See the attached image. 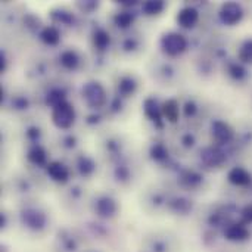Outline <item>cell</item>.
<instances>
[{
	"label": "cell",
	"mask_w": 252,
	"mask_h": 252,
	"mask_svg": "<svg viewBox=\"0 0 252 252\" xmlns=\"http://www.w3.org/2000/svg\"><path fill=\"white\" fill-rule=\"evenodd\" d=\"M220 15H221L223 22H226L229 25H233V24L241 21V18H242V7L238 3H226V4H223Z\"/></svg>",
	"instance_id": "obj_4"
},
{
	"label": "cell",
	"mask_w": 252,
	"mask_h": 252,
	"mask_svg": "<svg viewBox=\"0 0 252 252\" xmlns=\"http://www.w3.org/2000/svg\"><path fill=\"white\" fill-rule=\"evenodd\" d=\"M30 159L32 162H35V164H43L44 159H46V155H44V152L40 148H37V149H32L30 152Z\"/></svg>",
	"instance_id": "obj_17"
},
{
	"label": "cell",
	"mask_w": 252,
	"mask_h": 252,
	"mask_svg": "<svg viewBox=\"0 0 252 252\" xmlns=\"http://www.w3.org/2000/svg\"><path fill=\"white\" fill-rule=\"evenodd\" d=\"M164 155H165V151H164L162 146H157V148L154 149V157H155V158H162Z\"/></svg>",
	"instance_id": "obj_24"
},
{
	"label": "cell",
	"mask_w": 252,
	"mask_h": 252,
	"mask_svg": "<svg viewBox=\"0 0 252 252\" xmlns=\"http://www.w3.org/2000/svg\"><path fill=\"white\" fill-rule=\"evenodd\" d=\"M61 61H62V63H63L66 68H74V66L77 65V62H78V58H77V55H75L74 52H65V53L62 55Z\"/></svg>",
	"instance_id": "obj_13"
},
{
	"label": "cell",
	"mask_w": 252,
	"mask_h": 252,
	"mask_svg": "<svg viewBox=\"0 0 252 252\" xmlns=\"http://www.w3.org/2000/svg\"><path fill=\"white\" fill-rule=\"evenodd\" d=\"M239 58H241L244 62H252V40L247 41V43L242 46V49H241V52H239Z\"/></svg>",
	"instance_id": "obj_14"
},
{
	"label": "cell",
	"mask_w": 252,
	"mask_h": 252,
	"mask_svg": "<svg viewBox=\"0 0 252 252\" xmlns=\"http://www.w3.org/2000/svg\"><path fill=\"white\" fill-rule=\"evenodd\" d=\"M83 94H84L87 103L92 105V106H100L105 102V92L96 83H89L83 89Z\"/></svg>",
	"instance_id": "obj_3"
},
{
	"label": "cell",
	"mask_w": 252,
	"mask_h": 252,
	"mask_svg": "<svg viewBox=\"0 0 252 252\" xmlns=\"http://www.w3.org/2000/svg\"><path fill=\"white\" fill-rule=\"evenodd\" d=\"M120 89H121L124 93H128V92H131V90L134 89V83H133L131 80H124V81L120 84Z\"/></svg>",
	"instance_id": "obj_23"
},
{
	"label": "cell",
	"mask_w": 252,
	"mask_h": 252,
	"mask_svg": "<svg viewBox=\"0 0 252 252\" xmlns=\"http://www.w3.org/2000/svg\"><path fill=\"white\" fill-rule=\"evenodd\" d=\"M99 205H100V207H105V211H103V214H102V216H111V214L114 213V210H115V207H114L112 201H109V199L102 201Z\"/></svg>",
	"instance_id": "obj_21"
},
{
	"label": "cell",
	"mask_w": 252,
	"mask_h": 252,
	"mask_svg": "<svg viewBox=\"0 0 252 252\" xmlns=\"http://www.w3.org/2000/svg\"><path fill=\"white\" fill-rule=\"evenodd\" d=\"M145 12H148L149 15H154V13H158L161 9H162V3L161 1H148L145 6H143Z\"/></svg>",
	"instance_id": "obj_18"
},
{
	"label": "cell",
	"mask_w": 252,
	"mask_h": 252,
	"mask_svg": "<svg viewBox=\"0 0 252 252\" xmlns=\"http://www.w3.org/2000/svg\"><path fill=\"white\" fill-rule=\"evenodd\" d=\"M242 219H244V223H245V224L252 223V205H248V207L242 211Z\"/></svg>",
	"instance_id": "obj_22"
},
{
	"label": "cell",
	"mask_w": 252,
	"mask_h": 252,
	"mask_svg": "<svg viewBox=\"0 0 252 252\" xmlns=\"http://www.w3.org/2000/svg\"><path fill=\"white\" fill-rule=\"evenodd\" d=\"M53 123L61 127V128H66L74 123V109L71 105H68L66 102H62L61 105H58L53 109Z\"/></svg>",
	"instance_id": "obj_1"
},
{
	"label": "cell",
	"mask_w": 252,
	"mask_h": 252,
	"mask_svg": "<svg viewBox=\"0 0 252 252\" xmlns=\"http://www.w3.org/2000/svg\"><path fill=\"white\" fill-rule=\"evenodd\" d=\"M47 173H49L55 180H58V182H65L66 177H68L66 168H65L62 164H59V162H52V164L47 167Z\"/></svg>",
	"instance_id": "obj_9"
},
{
	"label": "cell",
	"mask_w": 252,
	"mask_h": 252,
	"mask_svg": "<svg viewBox=\"0 0 252 252\" xmlns=\"http://www.w3.org/2000/svg\"><path fill=\"white\" fill-rule=\"evenodd\" d=\"M115 21H117V24L118 25H121V27H127L131 21H133V18H131V15H128V13H120L117 18H115Z\"/></svg>",
	"instance_id": "obj_20"
},
{
	"label": "cell",
	"mask_w": 252,
	"mask_h": 252,
	"mask_svg": "<svg viewBox=\"0 0 252 252\" xmlns=\"http://www.w3.org/2000/svg\"><path fill=\"white\" fill-rule=\"evenodd\" d=\"M224 236L229 239V241H235V242H241V241H245L250 238V232L248 229L244 226V224H232L226 229L224 232Z\"/></svg>",
	"instance_id": "obj_6"
},
{
	"label": "cell",
	"mask_w": 252,
	"mask_h": 252,
	"mask_svg": "<svg viewBox=\"0 0 252 252\" xmlns=\"http://www.w3.org/2000/svg\"><path fill=\"white\" fill-rule=\"evenodd\" d=\"M229 180L230 183L233 185H238V186H245L251 182V174L245 170V168H233L230 173H229Z\"/></svg>",
	"instance_id": "obj_7"
},
{
	"label": "cell",
	"mask_w": 252,
	"mask_h": 252,
	"mask_svg": "<svg viewBox=\"0 0 252 252\" xmlns=\"http://www.w3.org/2000/svg\"><path fill=\"white\" fill-rule=\"evenodd\" d=\"M41 37H43V40H44L46 43H49V44H55V43H58V40H59V32H58V30H56V28L49 27V28H46V30L43 31Z\"/></svg>",
	"instance_id": "obj_12"
},
{
	"label": "cell",
	"mask_w": 252,
	"mask_h": 252,
	"mask_svg": "<svg viewBox=\"0 0 252 252\" xmlns=\"http://www.w3.org/2000/svg\"><path fill=\"white\" fill-rule=\"evenodd\" d=\"M63 102V93L62 92H52L49 96H47V103L49 105H52V106H58V105H61Z\"/></svg>",
	"instance_id": "obj_16"
},
{
	"label": "cell",
	"mask_w": 252,
	"mask_h": 252,
	"mask_svg": "<svg viewBox=\"0 0 252 252\" xmlns=\"http://www.w3.org/2000/svg\"><path fill=\"white\" fill-rule=\"evenodd\" d=\"M204 161H205L208 165L214 167V165H220V164L224 161V157H223V154H221L220 151H217V149H207L205 154H204Z\"/></svg>",
	"instance_id": "obj_10"
},
{
	"label": "cell",
	"mask_w": 252,
	"mask_h": 252,
	"mask_svg": "<svg viewBox=\"0 0 252 252\" xmlns=\"http://www.w3.org/2000/svg\"><path fill=\"white\" fill-rule=\"evenodd\" d=\"M232 71H233V77L241 78V77L244 75V69H242L241 66H233V68H232Z\"/></svg>",
	"instance_id": "obj_25"
},
{
	"label": "cell",
	"mask_w": 252,
	"mask_h": 252,
	"mask_svg": "<svg viewBox=\"0 0 252 252\" xmlns=\"http://www.w3.org/2000/svg\"><path fill=\"white\" fill-rule=\"evenodd\" d=\"M213 134H214V139H216L219 143H227V142H230L232 137H233V130H232L226 123L217 121V123H214V126H213Z\"/></svg>",
	"instance_id": "obj_5"
},
{
	"label": "cell",
	"mask_w": 252,
	"mask_h": 252,
	"mask_svg": "<svg viewBox=\"0 0 252 252\" xmlns=\"http://www.w3.org/2000/svg\"><path fill=\"white\" fill-rule=\"evenodd\" d=\"M162 46H164V50L168 55H177V53H180V52L185 50L186 40L183 38V35L176 34V32H171V34H167L162 38Z\"/></svg>",
	"instance_id": "obj_2"
},
{
	"label": "cell",
	"mask_w": 252,
	"mask_h": 252,
	"mask_svg": "<svg viewBox=\"0 0 252 252\" xmlns=\"http://www.w3.org/2000/svg\"><path fill=\"white\" fill-rule=\"evenodd\" d=\"M177 21L180 22L182 27H192L198 21V12L192 7H186L179 13Z\"/></svg>",
	"instance_id": "obj_8"
},
{
	"label": "cell",
	"mask_w": 252,
	"mask_h": 252,
	"mask_svg": "<svg viewBox=\"0 0 252 252\" xmlns=\"http://www.w3.org/2000/svg\"><path fill=\"white\" fill-rule=\"evenodd\" d=\"M145 106H146V108H145L146 114H148L152 120L159 121V112H158V109H157V103H155L154 100H148Z\"/></svg>",
	"instance_id": "obj_15"
},
{
	"label": "cell",
	"mask_w": 252,
	"mask_h": 252,
	"mask_svg": "<svg viewBox=\"0 0 252 252\" xmlns=\"http://www.w3.org/2000/svg\"><path fill=\"white\" fill-rule=\"evenodd\" d=\"M94 43L99 46V47H105L108 43H109V35L103 31H99L96 35H94Z\"/></svg>",
	"instance_id": "obj_19"
},
{
	"label": "cell",
	"mask_w": 252,
	"mask_h": 252,
	"mask_svg": "<svg viewBox=\"0 0 252 252\" xmlns=\"http://www.w3.org/2000/svg\"><path fill=\"white\" fill-rule=\"evenodd\" d=\"M162 114L168 118V121L174 123L177 120V117H179V106H177V103L174 100H168L164 105V108H162Z\"/></svg>",
	"instance_id": "obj_11"
}]
</instances>
